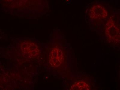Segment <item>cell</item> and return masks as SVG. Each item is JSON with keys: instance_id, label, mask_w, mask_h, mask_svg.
Masks as SVG:
<instances>
[{"instance_id": "6da1fadb", "label": "cell", "mask_w": 120, "mask_h": 90, "mask_svg": "<svg viewBox=\"0 0 120 90\" xmlns=\"http://www.w3.org/2000/svg\"><path fill=\"white\" fill-rule=\"evenodd\" d=\"M64 60V55L62 50L58 47L52 49L49 57V63L52 67H56L61 65Z\"/></svg>"}, {"instance_id": "7a4b0ae2", "label": "cell", "mask_w": 120, "mask_h": 90, "mask_svg": "<svg viewBox=\"0 0 120 90\" xmlns=\"http://www.w3.org/2000/svg\"><path fill=\"white\" fill-rule=\"evenodd\" d=\"M105 34L109 39L113 41L120 39V30L112 19H109L106 25Z\"/></svg>"}, {"instance_id": "3957f363", "label": "cell", "mask_w": 120, "mask_h": 90, "mask_svg": "<svg viewBox=\"0 0 120 90\" xmlns=\"http://www.w3.org/2000/svg\"><path fill=\"white\" fill-rule=\"evenodd\" d=\"M89 15L91 19L95 20L106 18L108 12L103 6L99 4L94 5L90 11Z\"/></svg>"}, {"instance_id": "277c9868", "label": "cell", "mask_w": 120, "mask_h": 90, "mask_svg": "<svg viewBox=\"0 0 120 90\" xmlns=\"http://www.w3.org/2000/svg\"><path fill=\"white\" fill-rule=\"evenodd\" d=\"M22 47V50L24 53H26L27 55L34 56L36 55L37 52V49L36 46L34 44L32 45L33 43H25Z\"/></svg>"}, {"instance_id": "5b68a950", "label": "cell", "mask_w": 120, "mask_h": 90, "mask_svg": "<svg viewBox=\"0 0 120 90\" xmlns=\"http://www.w3.org/2000/svg\"><path fill=\"white\" fill-rule=\"evenodd\" d=\"M71 90H90V87L89 85L87 82L82 81H79L74 83Z\"/></svg>"}]
</instances>
